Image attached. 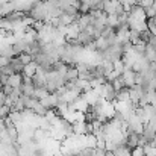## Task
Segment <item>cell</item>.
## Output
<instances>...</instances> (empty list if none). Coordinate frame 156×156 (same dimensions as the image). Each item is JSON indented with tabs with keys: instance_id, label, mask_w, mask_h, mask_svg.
Masks as SVG:
<instances>
[{
	"instance_id": "8992f818",
	"label": "cell",
	"mask_w": 156,
	"mask_h": 156,
	"mask_svg": "<svg viewBox=\"0 0 156 156\" xmlns=\"http://www.w3.org/2000/svg\"><path fill=\"white\" fill-rule=\"evenodd\" d=\"M23 82V74H11L8 77V85H11L12 88H20Z\"/></svg>"
},
{
	"instance_id": "9c48e42d",
	"label": "cell",
	"mask_w": 156,
	"mask_h": 156,
	"mask_svg": "<svg viewBox=\"0 0 156 156\" xmlns=\"http://www.w3.org/2000/svg\"><path fill=\"white\" fill-rule=\"evenodd\" d=\"M0 91H2L5 96H11V94H12V91H14V88H12L11 85H5V87H3Z\"/></svg>"
},
{
	"instance_id": "8fae6325",
	"label": "cell",
	"mask_w": 156,
	"mask_h": 156,
	"mask_svg": "<svg viewBox=\"0 0 156 156\" xmlns=\"http://www.w3.org/2000/svg\"><path fill=\"white\" fill-rule=\"evenodd\" d=\"M79 3H90V0H77Z\"/></svg>"
},
{
	"instance_id": "3957f363",
	"label": "cell",
	"mask_w": 156,
	"mask_h": 156,
	"mask_svg": "<svg viewBox=\"0 0 156 156\" xmlns=\"http://www.w3.org/2000/svg\"><path fill=\"white\" fill-rule=\"evenodd\" d=\"M32 85H34V88H46V85H47L46 73H43V71H40V70L37 68V73H35V76L32 77Z\"/></svg>"
},
{
	"instance_id": "30bf717a",
	"label": "cell",
	"mask_w": 156,
	"mask_h": 156,
	"mask_svg": "<svg viewBox=\"0 0 156 156\" xmlns=\"http://www.w3.org/2000/svg\"><path fill=\"white\" fill-rule=\"evenodd\" d=\"M152 8H153V11H155V14H156V0L153 2V5H152Z\"/></svg>"
},
{
	"instance_id": "ba28073f",
	"label": "cell",
	"mask_w": 156,
	"mask_h": 156,
	"mask_svg": "<svg viewBox=\"0 0 156 156\" xmlns=\"http://www.w3.org/2000/svg\"><path fill=\"white\" fill-rule=\"evenodd\" d=\"M9 114H11V108H9V106H6V105L0 106V118H2V120L8 118Z\"/></svg>"
},
{
	"instance_id": "52a82bcc",
	"label": "cell",
	"mask_w": 156,
	"mask_h": 156,
	"mask_svg": "<svg viewBox=\"0 0 156 156\" xmlns=\"http://www.w3.org/2000/svg\"><path fill=\"white\" fill-rule=\"evenodd\" d=\"M18 59L21 61L23 65H27V64L34 62V56H30L29 53H21V55H18Z\"/></svg>"
},
{
	"instance_id": "5b68a950",
	"label": "cell",
	"mask_w": 156,
	"mask_h": 156,
	"mask_svg": "<svg viewBox=\"0 0 156 156\" xmlns=\"http://www.w3.org/2000/svg\"><path fill=\"white\" fill-rule=\"evenodd\" d=\"M37 64L35 62H30V64H27V65H24V68H23V76L24 77H34L35 76V73H37Z\"/></svg>"
},
{
	"instance_id": "7c38bea8",
	"label": "cell",
	"mask_w": 156,
	"mask_h": 156,
	"mask_svg": "<svg viewBox=\"0 0 156 156\" xmlns=\"http://www.w3.org/2000/svg\"><path fill=\"white\" fill-rule=\"evenodd\" d=\"M0 20H2V15H0Z\"/></svg>"
},
{
	"instance_id": "6da1fadb",
	"label": "cell",
	"mask_w": 156,
	"mask_h": 156,
	"mask_svg": "<svg viewBox=\"0 0 156 156\" xmlns=\"http://www.w3.org/2000/svg\"><path fill=\"white\" fill-rule=\"evenodd\" d=\"M124 144L130 150H135V149L141 147V135L135 133V132H126L124 133Z\"/></svg>"
},
{
	"instance_id": "277c9868",
	"label": "cell",
	"mask_w": 156,
	"mask_h": 156,
	"mask_svg": "<svg viewBox=\"0 0 156 156\" xmlns=\"http://www.w3.org/2000/svg\"><path fill=\"white\" fill-rule=\"evenodd\" d=\"M112 153L114 156H132V150L124 143H121V144H117V147L112 150Z\"/></svg>"
},
{
	"instance_id": "7a4b0ae2",
	"label": "cell",
	"mask_w": 156,
	"mask_h": 156,
	"mask_svg": "<svg viewBox=\"0 0 156 156\" xmlns=\"http://www.w3.org/2000/svg\"><path fill=\"white\" fill-rule=\"evenodd\" d=\"M76 40L79 41V44H80L82 47H88V46H91V44L96 41V38H94V35H93V32H91L90 29L79 30V34H77Z\"/></svg>"
}]
</instances>
